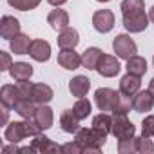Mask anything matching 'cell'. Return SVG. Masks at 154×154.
Returning <instances> with one entry per match:
<instances>
[{
	"mask_svg": "<svg viewBox=\"0 0 154 154\" xmlns=\"http://www.w3.org/2000/svg\"><path fill=\"white\" fill-rule=\"evenodd\" d=\"M94 103L98 111L102 112H112V114H127L132 109V100L131 96H125L120 91L109 89V87H100L94 93Z\"/></svg>",
	"mask_w": 154,
	"mask_h": 154,
	"instance_id": "obj_1",
	"label": "cell"
},
{
	"mask_svg": "<svg viewBox=\"0 0 154 154\" xmlns=\"http://www.w3.org/2000/svg\"><path fill=\"white\" fill-rule=\"evenodd\" d=\"M74 140L84 147V152H94V154H96V152H100L102 147L105 145L107 136H105L103 132L96 131L94 127H91V129L84 127V129H78V131L74 132Z\"/></svg>",
	"mask_w": 154,
	"mask_h": 154,
	"instance_id": "obj_2",
	"label": "cell"
},
{
	"mask_svg": "<svg viewBox=\"0 0 154 154\" xmlns=\"http://www.w3.org/2000/svg\"><path fill=\"white\" fill-rule=\"evenodd\" d=\"M42 129L35 123V120H24V122H11L8 127H6V132H4V138L9 141V143H20L22 140H26L27 136H36L40 134Z\"/></svg>",
	"mask_w": 154,
	"mask_h": 154,
	"instance_id": "obj_3",
	"label": "cell"
},
{
	"mask_svg": "<svg viewBox=\"0 0 154 154\" xmlns=\"http://www.w3.org/2000/svg\"><path fill=\"white\" fill-rule=\"evenodd\" d=\"M111 134L118 141L131 140L136 134V127L127 118V114H112V131H111Z\"/></svg>",
	"mask_w": 154,
	"mask_h": 154,
	"instance_id": "obj_4",
	"label": "cell"
},
{
	"mask_svg": "<svg viewBox=\"0 0 154 154\" xmlns=\"http://www.w3.org/2000/svg\"><path fill=\"white\" fill-rule=\"evenodd\" d=\"M149 15L145 13V9H138V11H129L123 13V26L129 33H141L147 29L149 26Z\"/></svg>",
	"mask_w": 154,
	"mask_h": 154,
	"instance_id": "obj_5",
	"label": "cell"
},
{
	"mask_svg": "<svg viewBox=\"0 0 154 154\" xmlns=\"http://www.w3.org/2000/svg\"><path fill=\"white\" fill-rule=\"evenodd\" d=\"M112 51L116 53L118 58L129 60L131 56H134V54L138 53V45L134 44V40H132L129 35H118V36L112 40Z\"/></svg>",
	"mask_w": 154,
	"mask_h": 154,
	"instance_id": "obj_6",
	"label": "cell"
},
{
	"mask_svg": "<svg viewBox=\"0 0 154 154\" xmlns=\"http://www.w3.org/2000/svg\"><path fill=\"white\" fill-rule=\"evenodd\" d=\"M98 74L103 76V78H112V76H116L120 71H122V65L118 62L116 56L112 54H103L98 62V67H96Z\"/></svg>",
	"mask_w": 154,
	"mask_h": 154,
	"instance_id": "obj_7",
	"label": "cell"
},
{
	"mask_svg": "<svg viewBox=\"0 0 154 154\" xmlns=\"http://www.w3.org/2000/svg\"><path fill=\"white\" fill-rule=\"evenodd\" d=\"M93 27L98 33H109L114 27V13L111 9H100L93 15Z\"/></svg>",
	"mask_w": 154,
	"mask_h": 154,
	"instance_id": "obj_8",
	"label": "cell"
},
{
	"mask_svg": "<svg viewBox=\"0 0 154 154\" xmlns=\"http://www.w3.org/2000/svg\"><path fill=\"white\" fill-rule=\"evenodd\" d=\"M31 147H33L35 152H40V154H56V152H62V145L54 143L53 140H49L44 134H36L35 140L31 141Z\"/></svg>",
	"mask_w": 154,
	"mask_h": 154,
	"instance_id": "obj_9",
	"label": "cell"
},
{
	"mask_svg": "<svg viewBox=\"0 0 154 154\" xmlns=\"http://www.w3.org/2000/svg\"><path fill=\"white\" fill-rule=\"evenodd\" d=\"M17 35H20V22L11 15H4L0 20V36L4 40H13Z\"/></svg>",
	"mask_w": 154,
	"mask_h": 154,
	"instance_id": "obj_10",
	"label": "cell"
},
{
	"mask_svg": "<svg viewBox=\"0 0 154 154\" xmlns=\"http://www.w3.org/2000/svg\"><path fill=\"white\" fill-rule=\"evenodd\" d=\"M154 107V94L147 89V91H138L132 96V109L136 112H149Z\"/></svg>",
	"mask_w": 154,
	"mask_h": 154,
	"instance_id": "obj_11",
	"label": "cell"
},
{
	"mask_svg": "<svg viewBox=\"0 0 154 154\" xmlns=\"http://www.w3.org/2000/svg\"><path fill=\"white\" fill-rule=\"evenodd\" d=\"M58 63L67 69V71H74L82 65V56L76 53L74 49H60L58 53Z\"/></svg>",
	"mask_w": 154,
	"mask_h": 154,
	"instance_id": "obj_12",
	"label": "cell"
},
{
	"mask_svg": "<svg viewBox=\"0 0 154 154\" xmlns=\"http://www.w3.org/2000/svg\"><path fill=\"white\" fill-rule=\"evenodd\" d=\"M35 123L42 129V131H47L53 127V122H54V114H53V109L44 103V105H38L36 111H35V116H33Z\"/></svg>",
	"mask_w": 154,
	"mask_h": 154,
	"instance_id": "obj_13",
	"label": "cell"
},
{
	"mask_svg": "<svg viewBox=\"0 0 154 154\" xmlns=\"http://www.w3.org/2000/svg\"><path fill=\"white\" fill-rule=\"evenodd\" d=\"M56 42H58L60 49H74L76 45H78V42H80V35H78V31H76L74 27H65L63 31L58 33Z\"/></svg>",
	"mask_w": 154,
	"mask_h": 154,
	"instance_id": "obj_14",
	"label": "cell"
},
{
	"mask_svg": "<svg viewBox=\"0 0 154 154\" xmlns=\"http://www.w3.org/2000/svg\"><path fill=\"white\" fill-rule=\"evenodd\" d=\"M0 102H2L4 109H15L17 103L20 102V96H18V91H17V84L11 85V84H6L0 89Z\"/></svg>",
	"mask_w": 154,
	"mask_h": 154,
	"instance_id": "obj_15",
	"label": "cell"
},
{
	"mask_svg": "<svg viewBox=\"0 0 154 154\" xmlns=\"http://www.w3.org/2000/svg\"><path fill=\"white\" fill-rule=\"evenodd\" d=\"M29 56L36 62H47L51 58V45L45 40H33L29 47Z\"/></svg>",
	"mask_w": 154,
	"mask_h": 154,
	"instance_id": "obj_16",
	"label": "cell"
},
{
	"mask_svg": "<svg viewBox=\"0 0 154 154\" xmlns=\"http://www.w3.org/2000/svg\"><path fill=\"white\" fill-rule=\"evenodd\" d=\"M89 89H91V80L87 78V76L78 74V76H74V78L69 82V91L76 98H84L89 93Z\"/></svg>",
	"mask_w": 154,
	"mask_h": 154,
	"instance_id": "obj_17",
	"label": "cell"
},
{
	"mask_svg": "<svg viewBox=\"0 0 154 154\" xmlns=\"http://www.w3.org/2000/svg\"><path fill=\"white\" fill-rule=\"evenodd\" d=\"M141 87V80H140V76L136 74H131L127 72L123 78L120 80V93H123L125 96H134Z\"/></svg>",
	"mask_w": 154,
	"mask_h": 154,
	"instance_id": "obj_18",
	"label": "cell"
},
{
	"mask_svg": "<svg viewBox=\"0 0 154 154\" xmlns=\"http://www.w3.org/2000/svg\"><path fill=\"white\" fill-rule=\"evenodd\" d=\"M9 74L15 82H26L33 76V65L27 62H15L9 69Z\"/></svg>",
	"mask_w": 154,
	"mask_h": 154,
	"instance_id": "obj_19",
	"label": "cell"
},
{
	"mask_svg": "<svg viewBox=\"0 0 154 154\" xmlns=\"http://www.w3.org/2000/svg\"><path fill=\"white\" fill-rule=\"evenodd\" d=\"M60 127L63 132H69V134H74L76 131L80 129V118L72 112V109H67L60 114Z\"/></svg>",
	"mask_w": 154,
	"mask_h": 154,
	"instance_id": "obj_20",
	"label": "cell"
},
{
	"mask_svg": "<svg viewBox=\"0 0 154 154\" xmlns=\"http://www.w3.org/2000/svg\"><path fill=\"white\" fill-rule=\"evenodd\" d=\"M47 22L51 24V27L54 31H63L65 27H69V15L65 9H53L47 15Z\"/></svg>",
	"mask_w": 154,
	"mask_h": 154,
	"instance_id": "obj_21",
	"label": "cell"
},
{
	"mask_svg": "<svg viewBox=\"0 0 154 154\" xmlns=\"http://www.w3.org/2000/svg\"><path fill=\"white\" fill-rule=\"evenodd\" d=\"M102 56H103V51H102V49H98V47H89V49H85L84 54H82V65H84L87 71H96L98 62H100Z\"/></svg>",
	"mask_w": 154,
	"mask_h": 154,
	"instance_id": "obj_22",
	"label": "cell"
},
{
	"mask_svg": "<svg viewBox=\"0 0 154 154\" xmlns=\"http://www.w3.org/2000/svg\"><path fill=\"white\" fill-rule=\"evenodd\" d=\"M53 96H54V93L47 84H35L33 85V102L36 105L49 103L53 100Z\"/></svg>",
	"mask_w": 154,
	"mask_h": 154,
	"instance_id": "obj_23",
	"label": "cell"
},
{
	"mask_svg": "<svg viewBox=\"0 0 154 154\" xmlns=\"http://www.w3.org/2000/svg\"><path fill=\"white\" fill-rule=\"evenodd\" d=\"M31 44H33V40H31L27 35L20 33V35H17L13 40H9V49H11L15 54H29Z\"/></svg>",
	"mask_w": 154,
	"mask_h": 154,
	"instance_id": "obj_24",
	"label": "cell"
},
{
	"mask_svg": "<svg viewBox=\"0 0 154 154\" xmlns=\"http://www.w3.org/2000/svg\"><path fill=\"white\" fill-rule=\"evenodd\" d=\"M93 127H94L96 131L103 132L105 136H109L111 131H112V116H111L109 112H102V111H100V114H96V116L93 118Z\"/></svg>",
	"mask_w": 154,
	"mask_h": 154,
	"instance_id": "obj_25",
	"label": "cell"
},
{
	"mask_svg": "<svg viewBox=\"0 0 154 154\" xmlns=\"http://www.w3.org/2000/svg\"><path fill=\"white\" fill-rule=\"evenodd\" d=\"M127 72H131V74H136V76H141L147 72V60L143 58V56H138V54H134V56H131L129 60H127Z\"/></svg>",
	"mask_w": 154,
	"mask_h": 154,
	"instance_id": "obj_26",
	"label": "cell"
},
{
	"mask_svg": "<svg viewBox=\"0 0 154 154\" xmlns=\"http://www.w3.org/2000/svg\"><path fill=\"white\" fill-rule=\"evenodd\" d=\"M35 111H36V103L33 100H20L15 107V112L24 120H33Z\"/></svg>",
	"mask_w": 154,
	"mask_h": 154,
	"instance_id": "obj_27",
	"label": "cell"
},
{
	"mask_svg": "<svg viewBox=\"0 0 154 154\" xmlns=\"http://www.w3.org/2000/svg\"><path fill=\"white\" fill-rule=\"evenodd\" d=\"M72 112L78 116L80 120H85L91 114V102L87 98H78L76 103H74V107H72Z\"/></svg>",
	"mask_w": 154,
	"mask_h": 154,
	"instance_id": "obj_28",
	"label": "cell"
},
{
	"mask_svg": "<svg viewBox=\"0 0 154 154\" xmlns=\"http://www.w3.org/2000/svg\"><path fill=\"white\" fill-rule=\"evenodd\" d=\"M42 0H8V4L18 11H31L40 6Z\"/></svg>",
	"mask_w": 154,
	"mask_h": 154,
	"instance_id": "obj_29",
	"label": "cell"
},
{
	"mask_svg": "<svg viewBox=\"0 0 154 154\" xmlns=\"http://www.w3.org/2000/svg\"><path fill=\"white\" fill-rule=\"evenodd\" d=\"M136 152H140V154H154V143L147 136L136 138Z\"/></svg>",
	"mask_w": 154,
	"mask_h": 154,
	"instance_id": "obj_30",
	"label": "cell"
},
{
	"mask_svg": "<svg viewBox=\"0 0 154 154\" xmlns=\"http://www.w3.org/2000/svg\"><path fill=\"white\" fill-rule=\"evenodd\" d=\"M33 85L31 82H17V91H18V96L20 100H33Z\"/></svg>",
	"mask_w": 154,
	"mask_h": 154,
	"instance_id": "obj_31",
	"label": "cell"
},
{
	"mask_svg": "<svg viewBox=\"0 0 154 154\" xmlns=\"http://www.w3.org/2000/svg\"><path fill=\"white\" fill-rule=\"evenodd\" d=\"M122 15L123 13H129V11H138V9H145V2L143 0H123L122 6Z\"/></svg>",
	"mask_w": 154,
	"mask_h": 154,
	"instance_id": "obj_32",
	"label": "cell"
},
{
	"mask_svg": "<svg viewBox=\"0 0 154 154\" xmlns=\"http://www.w3.org/2000/svg\"><path fill=\"white\" fill-rule=\"evenodd\" d=\"M141 136H154V114L145 116V120L141 122Z\"/></svg>",
	"mask_w": 154,
	"mask_h": 154,
	"instance_id": "obj_33",
	"label": "cell"
},
{
	"mask_svg": "<svg viewBox=\"0 0 154 154\" xmlns=\"http://www.w3.org/2000/svg\"><path fill=\"white\" fill-rule=\"evenodd\" d=\"M118 152H122V154L136 152V136H134V138H131V140L118 141Z\"/></svg>",
	"mask_w": 154,
	"mask_h": 154,
	"instance_id": "obj_34",
	"label": "cell"
},
{
	"mask_svg": "<svg viewBox=\"0 0 154 154\" xmlns=\"http://www.w3.org/2000/svg\"><path fill=\"white\" fill-rule=\"evenodd\" d=\"M62 152H63V154H84V147L74 140V141L63 143V145H62Z\"/></svg>",
	"mask_w": 154,
	"mask_h": 154,
	"instance_id": "obj_35",
	"label": "cell"
},
{
	"mask_svg": "<svg viewBox=\"0 0 154 154\" xmlns=\"http://www.w3.org/2000/svg\"><path fill=\"white\" fill-rule=\"evenodd\" d=\"M0 58H2V63H0V71H9V69H11V65H13V60H11L9 53L0 51Z\"/></svg>",
	"mask_w": 154,
	"mask_h": 154,
	"instance_id": "obj_36",
	"label": "cell"
},
{
	"mask_svg": "<svg viewBox=\"0 0 154 154\" xmlns=\"http://www.w3.org/2000/svg\"><path fill=\"white\" fill-rule=\"evenodd\" d=\"M15 145H17V143H13L11 147H4V149H2V152H4V154H8V152H20V149H17Z\"/></svg>",
	"mask_w": 154,
	"mask_h": 154,
	"instance_id": "obj_37",
	"label": "cell"
},
{
	"mask_svg": "<svg viewBox=\"0 0 154 154\" xmlns=\"http://www.w3.org/2000/svg\"><path fill=\"white\" fill-rule=\"evenodd\" d=\"M47 2H49L51 6H56V8H58V6H63L67 0H47Z\"/></svg>",
	"mask_w": 154,
	"mask_h": 154,
	"instance_id": "obj_38",
	"label": "cell"
},
{
	"mask_svg": "<svg viewBox=\"0 0 154 154\" xmlns=\"http://www.w3.org/2000/svg\"><path fill=\"white\" fill-rule=\"evenodd\" d=\"M149 18H150V22L154 24V6H152V8L149 9Z\"/></svg>",
	"mask_w": 154,
	"mask_h": 154,
	"instance_id": "obj_39",
	"label": "cell"
},
{
	"mask_svg": "<svg viewBox=\"0 0 154 154\" xmlns=\"http://www.w3.org/2000/svg\"><path fill=\"white\" fill-rule=\"evenodd\" d=\"M149 91L154 94V78H152V80H150V84H149Z\"/></svg>",
	"mask_w": 154,
	"mask_h": 154,
	"instance_id": "obj_40",
	"label": "cell"
},
{
	"mask_svg": "<svg viewBox=\"0 0 154 154\" xmlns=\"http://www.w3.org/2000/svg\"><path fill=\"white\" fill-rule=\"evenodd\" d=\"M96 2H102V4H105V2H111V0H96Z\"/></svg>",
	"mask_w": 154,
	"mask_h": 154,
	"instance_id": "obj_41",
	"label": "cell"
},
{
	"mask_svg": "<svg viewBox=\"0 0 154 154\" xmlns=\"http://www.w3.org/2000/svg\"><path fill=\"white\" fill-rule=\"evenodd\" d=\"M152 65H154V56H152Z\"/></svg>",
	"mask_w": 154,
	"mask_h": 154,
	"instance_id": "obj_42",
	"label": "cell"
}]
</instances>
